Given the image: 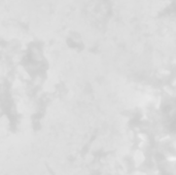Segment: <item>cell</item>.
<instances>
[{"mask_svg": "<svg viewBox=\"0 0 176 175\" xmlns=\"http://www.w3.org/2000/svg\"><path fill=\"white\" fill-rule=\"evenodd\" d=\"M134 161L137 165L142 164L143 161H144V155H143L140 150L136 152V153H135V155H134Z\"/></svg>", "mask_w": 176, "mask_h": 175, "instance_id": "6da1fadb", "label": "cell"}]
</instances>
